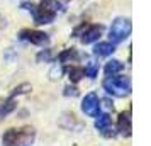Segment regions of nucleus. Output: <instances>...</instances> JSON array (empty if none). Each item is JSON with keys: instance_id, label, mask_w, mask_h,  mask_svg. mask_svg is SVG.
Masks as SVG:
<instances>
[{"instance_id": "obj_1", "label": "nucleus", "mask_w": 151, "mask_h": 146, "mask_svg": "<svg viewBox=\"0 0 151 146\" xmlns=\"http://www.w3.org/2000/svg\"><path fill=\"white\" fill-rule=\"evenodd\" d=\"M34 139V129L32 127H22V129H7L4 132V146H22L29 145Z\"/></svg>"}, {"instance_id": "obj_2", "label": "nucleus", "mask_w": 151, "mask_h": 146, "mask_svg": "<svg viewBox=\"0 0 151 146\" xmlns=\"http://www.w3.org/2000/svg\"><path fill=\"white\" fill-rule=\"evenodd\" d=\"M104 88L114 97H127L131 93V78L129 77H107L104 80Z\"/></svg>"}, {"instance_id": "obj_3", "label": "nucleus", "mask_w": 151, "mask_h": 146, "mask_svg": "<svg viewBox=\"0 0 151 146\" xmlns=\"http://www.w3.org/2000/svg\"><path fill=\"white\" fill-rule=\"evenodd\" d=\"M131 34V21L129 19H124V17H119L112 22L109 31V37L112 44H117V42H122L127 36Z\"/></svg>"}, {"instance_id": "obj_4", "label": "nucleus", "mask_w": 151, "mask_h": 146, "mask_svg": "<svg viewBox=\"0 0 151 146\" xmlns=\"http://www.w3.org/2000/svg\"><path fill=\"white\" fill-rule=\"evenodd\" d=\"M82 111L90 117H97L100 114V100H99L95 92H90V93L85 95L82 102Z\"/></svg>"}, {"instance_id": "obj_5", "label": "nucleus", "mask_w": 151, "mask_h": 146, "mask_svg": "<svg viewBox=\"0 0 151 146\" xmlns=\"http://www.w3.org/2000/svg\"><path fill=\"white\" fill-rule=\"evenodd\" d=\"M102 31H104L102 26L93 24V26H83L82 32H76V34L80 36V41H82L83 44H90V42H95L97 39L102 36Z\"/></svg>"}, {"instance_id": "obj_6", "label": "nucleus", "mask_w": 151, "mask_h": 146, "mask_svg": "<svg viewBox=\"0 0 151 146\" xmlns=\"http://www.w3.org/2000/svg\"><path fill=\"white\" fill-rule=\"evenodd\" d=\"M95 127L97 131L105 138H114L116 136V131L112 129V121H110L109 114H99L95 121Z\"/></svg>"}, {"instance_id": "obj_7", "label": "nucleus", "mask_w": 151, "mask_h": 146, "mask_svg": "<svg viewBox=\"0 0 151 146\" xmlns=\"http://www.w3.org/2000/svg\"><path fill=\"white\" fill-rule=\"evenodd\" d=\"M21 39L32 42V44H37V46H44L49 41L48 34H44L41 31H32V29H24V31H21Z\"/></svg>"}, {"instance_id": "obj_8", "label": "nucleus", "mask_w": 151, "mask_h": 146, "mask_svg": "<svg viewBox=\"0 0 151 146\" xmlns=\"http://www.w3.org/2000/svg\"><path fill=\"white\" fill-rule=\"evenodd\" d=\"M29 10H32L34 22L39 24V26H42V24H51L56 17L55 12H49V10H46V9H42V7H34V5H31Z\"/></svg>"}, {"instance_id": "obj_9", "label": "nucleus", "mask_w": 151, "mask_h": 146, "mask_svg": "<svg viewBox=\"0 0 151 146\" xmlns=\"http://www.w3.org/2000/svg\"><path fill=\"white\" fill-rule=\"evenodd\" d=\"M117 131L121 132L122 136L129 138L132 134V126H131V111L127 112H121V116L117 119Z\"/></svg>"}, {"instance_id": "obj_10", "label": "nucleus", "mask_w": 151, "mask_h": 146, "mask_svg": "<svg viewBox=\"0 0 151 146\" xmlns=\"http://www.w3.org/2000/svg\"><path fill=\"white\" fill-rule=\"evenodd\" d=\"M15 107H17V104H15V97L10 95V97L5 99V100H2V99H0V117L9 116L10 112H14Z\"/></svg>"}, {"instance_id": "obj_11", "label": "nucleus", "mask_w": 151, "mask_h": 146, "mask_svg": "<svg viewBox=\"0 0 151 146\" xmlns=\"http://www.w3.org/2000/svg\"><path fill=\"white\" fill-rule=\"evenodd\" d=\"M122 68H124V65L119 61V60H112V61H109L107 65H105L104 71H105L107 77H114V75H117V73H121Z\"/></svg>"}, {"instance_id": "obj_12", "label": "nucleus", "mask_w": 151, "mask_h": 146, "mask_svg": "<svg viewBox=\"0 0 151 146\" xmlns=\"http://www.w3.org/2000/svg\"><path fill=\"white\" fill-rule=\"evenodd\" d=\"M114 51H116V48H114L112 42H99L95 48H93V53H95L97 56H109V55H112Z\"/></svg>"}, {"instance_id": "obj_13", "label": "nucleus", "mask_w": 151, "mask_h": 146, "mask_svg": "<svg viewBox=\"0 0 151 146\" xmlns=\"http://www.w3.org/2000/svg\"><path fill=\"white\" fill-rule=\"evenodd\" d=\"M39 7L46 9V10H49V12H55V14H58V12L63 10V5H61L60 0H41Z\"/></svg>"}, {"instance_id": "obj_14", "label": "nucleus", "mask_w": 151, "mask_h": 146, "mask_svg": "<svg viewBox=\"0 0 151 146\" xmlns=\"http://www.w3.org/2000/svg\"><path fill=\"white\" fill-rule=\"evenodd\" d=\"M70 75V80L73 82V83H76V82H80L83 77H85V70L82 68V66H71L68 71Z\"/></svg>"}, {"instance_id": "obj_15", "label": "nucleus", "mask_w": 151, "mask_h": 146, "mask_svg": "<svg viewBox=\"0 0 151 146\" xmlns=\"http://www.w3.org/2000/svg\"><path fill=\"white\" fill-rule=\"evenodd\" d=\"M78 60V53L76 49H65L61 55H60V61L61 63H71Z\"/></svg>"}, {"instance_id": "obj_16", "label": "nucleus", "mask_w": 151, "mask_h": 146, "mask_svg": "<svg viewBox=\"0 0 151 146\" xmlns=\"http://www.w3.org/2000/svg\"><path fill=\"white\" fill-rule=\"evenodd\" d=\"M83 70H85V75H87L88 78H95L97 73H99V66H97L95 63H88Z\"/></svg>"}, {"instance_id": "obj_17", "label": "nucleus", "mask_w": 151, "mask_h": 146, "mask_svg": "<svg viewBox=\"0 0 151 146\" xmlns=\"http://www.w3.org/2000/svg\"><path fill=\"white\" fill-rule=\"evenodd\" d=\"M51 60H53V53L49 49H44L37 55V61H51Z\"/></svg>"}, {"instance_id": "obj_18", "label": "nucleus", "mask_w": 151, "mask_h": 146, "mask_svg": "<svg viewBox=\"0 0 151 146\" xmlns=\"http://www.w3.org/2000/svg\"><path fill=\"white\" fill-rule=\"evenodd\" d=\"M61 75H63V66H55L53 71H51V78L56 80V78H61Z\"/></svg>"}, {"instance_id": "obj_19", "label": "nucleus", "mask_w": 151, "mask_h": 146, "mask_svg": "<svg viewBox=\"0 0 151 146\" xmlns=\"http://www.w3.org/2000/svg\"><path fill=\"white\" fill-rule=\"evenodd\" d=\"M65 95H71V97H76V95H78V90H76L75 87H66V88H65Z\"/></svg>"}]
</instances>
